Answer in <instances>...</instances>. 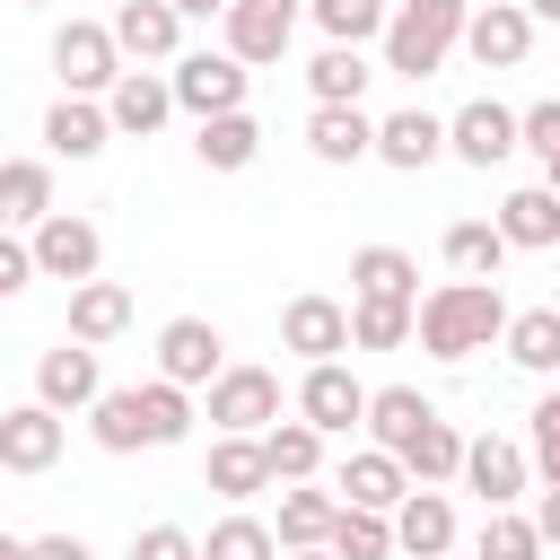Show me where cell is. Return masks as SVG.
I'll list each match as a JSON object with an SVG mask.
<instances>
[{
  "instance_id": "obj_5",
  "label": "cell",
  "mask_w": 560,
  "mask_h": 560,
  "mask_svg": "<svg viewBox=\"0 0 560 560\" xmlns=\"http://www.w3.org/2000/svg\"><path fill=\"white\" fill-rule=\"evenodd\" d=\"M245 88H254V61H236L228 44L175 61V105H184L192 122H210V114H245Z\"/></svg>"
},
{
  "instance_id": "obj_16",
  "label": "cell",
  "mask_w": 560,
  "mask_h": 560,
  "mask_svg": "<svg viewBox=\"0 0 560 560\" xmlns=\"http://www.w3.org/2000/svg\"><path fill=\"white\" fill-rule=\"evenodd\" d=\"M219 368H228V341H219L210 315H175V324H158V376H175V385H210Z\"/></svg>"
},
{
  "instance_id": "obj_22",
  "label": "cell",
  "mask_w": 560,
  "mask_h": 560,
  "mask_svg": "<svg viewBox=\"0 0 560 560\" xmlns=\"http://www.w3.org/2000/svg\"><path fill=\"white\" fill-rule=\"evenodd\" d=\"M105 140H122L114 114H105V96H61L44 114V149L52 158H105Z\"/></svg>"
},
{
  "instance_id": "obj_44",
  "label": "cell",
  "mask_w": 560,
  "mask_h": 560,
  "mask_svg": "<svg viewBox=\"0 0 560 560\" xmlns=\"http://www.w3.org/2000/svg\"><path fill=\"white\" fill-rule=\"evenodd\" d=\"M131 560H201V534H184V525H140V534H131Z\"/></svg>"
},
{
  "instance_id": "obj_38",
  "label": "cell",
  "mask_w": 560,
  "mask_h": 560,
  "mask_svg": "<svg viewBox=\"0 0 560 560\" xmlns=\"http://www.w3.org/2000/svg\"><path fill=\"white\" fill-rule=\"evenodd\" d=\"M464 446H472V438H455V420H429V429L402 446V464H411V481H438V490H446V481H464Z\"/></svg>"
},
{
  "instance_id": "obj_9",
  "label": "cell",
  "mask_w": 560,
  "mask_h": 560,
  "mask_svg": "<svg viewBox=\"0 0 560 560\" xmlns=\"http://www.w3.org/2000/svg\"><path fill=\"white\" fill-rule=\"evenodd\" d=\"M464 490H481V508H516V499L534 490V446L481 429V438L464 446Z\"/></svg>"
},
{
  "instance_id": "obj_2",
  "label": "cell",
  "mask_w": 560,
  "mask_h": 560,
  "mask_svg": "<svg viewBox=\"0 0 560 560\" xmlns=\"http://www.w3.org/2000/svg\"><path fill=\"white\" fill-rule=\"evenodd\" d=\"M464 26H472V0H402L394 26H385V70H402V79L446 70V52L464 44Z\"/></svg>"
},
{
  "instance_id": "obj_33",
  "label": "cell",
  "mask_w": 560,
  "mask_h": 560,
  "mask_svg": "<svg viewBox=\"0 0 560 560\" xmlns=\"http://www.w3.org/2000/svg\"><path fill=\"white\" fill-rule=\"evenodd\" d=\"M368 79H376V70H368V52H359V44H324V52L306 61L315 105H359V96H368Z\"/></svg>"
},
{
  "instance_id": "obj_30",
  "label": "cell",
  "mask_w": 560,
  "mask_h": 560,
  "mask_svg": "<svg viewBox=\"0 0 560 560\" xmlns=\"http://www.w3.org/2000/svg\"><path fill=\"white\" fill-rule=\"evenodd\" d=\"M114 332H131V289L122 280H79L70 289V341H114Z\"/></svg>"
},
{
  "instance_id": "obj_1",
  "label": "cell",
  "mask_w": 560,
  "mask_h": 560,
  "mask_svg": "<svg viewBox=\"0 0 560 560\" xmlns=\"http://www.w3.org/2000/svg\"><path fill=\"white\" fill-rule=\"evenodd\" d=\"M508 298H499V280H438L429 298H420V350L429 359H472V350H490V341H508Z\"/></svg>"
},
{
  "instance_id": "obj_8",
  "label": "cell",
  "mask_w": 560,
  "mask_h": 560,
  "mask_svg": "<svg viewBox=\"0 0 560 560\" xmlns=\"http://www.w3.org/2000/svg\"><path fill=\"white\" fill-rule=\"evenodd\" d=\"M368 402H376V385H359L341 359H315V368L298 376V411H306L324 438H350V429H368Z\"/></svg>"
},
{
  "instance_id": "obj_34",
  "label": "cell",
  "mask_w": 560,
  "mask_h": 560,
  "mask_svg": "<svg viewBox=\"0 0 560 560\" xmlns=\"http://www.w3.org/2000/svg\"><path fill=\"white\" fill-rule=\"evenodd\" d=\"M192 385H175V376H149L140 385V429H149V446H184L192 438Z\"/></svg>"
},
{
  "instance_id": "obj_31",
  "label": "cell",
  "mask_w": 560,
  "mask_h": 560,
  "mask_svg": "<svg viewBox=\"0 0 560 560\" xmlns=\"http://www.w3.org/2000/svg\"><path fill=\"white\" fill-rule=\"evenodd\" d=\"M429 420H438V402H429L420 385H376V402H368V438H376V446H394V455H402Z\"/></svg>"
},
{
  "instance_id": "obj_10",
  "label": "cell",
  "mask_w": 560,
  "mask_h": 560,
  "mask_svg": "<svg viewBox=\"0 0 560 560\" xmlns=\"http://www.w3.org/2000/svg\"><path fill=\"white\" fill-rule=\"evenodd\" d=\"M534 9L525 0H481L472 9V26H464V52L481 61V70H525V52H534Z\"/></svg>"
},
{
  "instance_id": "obj_24",
  "label": "cell",
  "mask_w": 560,
  "mask_h": 560,
  "mask_svg": "<svg viewBox=\"0 0 560 560\" xmlns=\"http://www.w3.org/2000/svg\"><path fill=\"white\" fill-rule=\"evenodd\" d=\"M332 525H341V490L280 481V551H315V542H332Z\"/></svg>"
},
{
  "instance_id": "obj_11",
  "label": "cell",
  "mask_w": 560,
  "mask_h": 560,
  "mask_svg": "<svg viewBox=\"0 0 560 560\" xmlns=\"http://www.w3.org/2000/svg\"><path fill=\"white\" fill-rule=\"evenodd\" d=\"M35 402H52L61 420L70 411H96L105 402V368H96V341H61L35 359Z\"/></svg>"
},
{
  "instance_id": "obj_49",
  "label": "cell",
  "mask_w": 560,
  "mask_h": 560,
  "mask_svg": "<svg viewBox=\"0 0 560 560\" xmlns=\"http://www.w3.org/2000/svg\"><path fill=\"white\" fill-rule=\"evenodd\" d=\"M175 9H184V18H228L236 0H175Z\"/></svg>"
},
{
  "instance_id": "obj_6",
  "label": "cell",
  "mask_w": 560,
  "mask_h": 560,
  "mask_svg": "<svg viewBox=\"0 0 560 560\" xmlns=\"http://www.w3.org/2000/svg\"><path fill=\"white\" fill-rule=\"evenodd\" d=\"M271 420H280V368H219L210 376V429L262 438Z\"/></svg>"
},
{
  "instance_id": "obj_18",
  "label": "cell",
  "mask_w": 560,
  "mask_h": 560,
  "mask_svg": "<svg viewBox=\"0 0 560 560\" xmlns=\"http://www.w3.org/2000/svg\"><path fill=\"white\" fill-rule=\"evenodd\" d=\"M35 262H44V280H96V262H105V236H96V219H70V210H52L44 228H35Z\"/></svg>"
},
{
  "instance_id": "obj_12",
  "label": "cell",
  "mask_w": 560,
  "mask_h": 560,
  "mask_svg": "<svg viewBox=\"0 0 560 560\" xmlns=\"http://www.w3.org/2000/svg\"><path fill=\"white\" fill-rule=\"evenodd\" d=\"M52 464H61V411H52V402H9V411H0V472L35 481V472H52Z\"/></svg>"
},
{
  "instance_id": "obj_51",
  "label": "cell",
  "mask_w": 560,
  "mask_h": 560,
  "mask_svg": "<svg viewBox=\"0 0 560 560\" xmlns=\"http://www.w3.org/2000/svg\"><path fill=\"white\" fill-rule=\"evenodd\" d=\"M280 560H341V551H332V542H315V551H280Z\"/></svg>"
},
{
  "instance_id": "obj_14",
  "label": "cell",
  "mask_w": 560,
  "mask_h": 560,
  "mask_svg": "<svg viewBox=\"0 0 560 560\" xmlns=\"http://www.w3.org/2000/svg\"><path fill=\"white\" fill-rule=\"evenodd\" d=\"M114 35H122V52L140 70H175L184 61V9L175 0H122L114 9Z\"/></svg>"
},
{
  "instance_id": "obj_35",
  "label": "cell",
  "mask_w": 560,
  "mask_h": 560,
  "mask_svg": "<svg viewBox=\"0 0 560 560\" xmlns=\"http://www.w3.org/2000/svg\"><path fill=\"white\" fill-rule=\"evenodd\" d=\"M262 446H271V472H280V481H315V472H324V429H315L306 411L271 420V429H262Z\"/></svg>"
},
{
  "instance_id": "obj_50",
  "label": "cell",
  "mask_w": 560,
  "mask_h": 560,
  "mask_svg": "<svg viewBox=\"0 0 560 560\" xmlns=\"http://www.w3.org/2000/svg\"><path fill=\"white\" fill-rule=\"evenodd\" d=\"M534 472H542V481L560 490V446H551V455H534Z\"/></svg>"
},
{
  "instance_id": "obj_15",
  "label": "cell",
  "mask_w": 560,
  "mask_h": 560,
  "mask_svg": "<svg viewBox=\"0 0 560 560\" xmlns=\"http://www.w3.org/2000/svg\"><path fill=\"white\" fill-rule=\"evenodd\" d=\"M105 114H114V131L122 140H149V131H166V114H184L175 105V70H122L114 79V96H105Z\"/></svg>"
},
{
  "instance_id": "obj_54",
  "label": "cell",
  "mask_w": 560,
  "mask_h": 560,
  "mask_svg": "<svg viewBox=\"0 0 560 560\" xmlns=\"http://www.w3.org/2000/svg\"><path fill=\"white\" fill-rule=\"evenodd\" d=\"M18 9H52V0H18Z\"/></svg>"
},
{
  "instance_id": "obj_41",
  "label": "cell",
  "mask_w": 560,
  "mask_h": 560,
  "mask_svg": "<svg viewBox=\"0 0 560 560\" xmlns=\"http://www.w3.org/2000/svg\"><path fill=\"white\" fill-rule=\"evenodd\" d=\"M332 551H341V560H394L402 542H394V516H385V508H350V499H341Z\"/></svg>"
},
{
  "instance_id": "obj_21",
  "label": "cell",
  "mask_w": 560,
  "mask_h": 560,
  "mask_svg": "<svg viewBox=\"0 0 560 560\" xmlns=\"http://www.w3.org/2000/svg\"><path fill=\"white\" fill-rule=\"evenodd\" d=\"M394 542H402V560H446V551H455V508H446L438 481H420V490L394 508Z\"/></svg>"
},
{
  "instance_id": "obj_42",
  "label": "cell",
  "mask_w": 560,
  "mask_h": 560,
  "mask_svg": "<svg viewBox=\"0 0 560 560\" xmlns=\"http://www.w3.org/2000/svg\"><path fill=\"white\" fill-rule=\"evenodd\" d=\"M350 332L359 350H402L420 332V306H385V298H350Z\"/></svg>"
},
{
  "instance_id": "obj_29",
  "label": "cell",
  "mask_w": 560,
  "mask_h": 560,
  "mask_svg": "<svg viewBox=\"0 0 560 560\" xmlns=\"http://www.w3.org/2000/svg\"><path fill=\"white\" fill-rule=\"evenodd\" d=\"M499 228H508L516 254H551V245H560V192H551V184H516V192L499 201Z\"/></svg>"
},
{
  "instance_id": "obj_17",
  "label": "cell",
  "mask_w": 560,
  "mask_h": 560,
  "mask_svg": "<svg viewBox=\"0 0 560 560\" xmlns=\"http://www.w3.org/2000/svg\"><path fill=\"white\" fill-rule=\"evenodd\" d=\"M332 490H341L350 508H385V516H394V508H402V499H411L420 481H411V464H402L394 446H359V455H341Z\"/></svg>"
},
{
  "instance_id": "obj_52",
  "label": "cell",
  "mask_w": 560,
  "mask_h": 560,
  "mask_svg": "<svg viewBox=\"0 0 560 560\" xmlns=\"http://www.w3.org/2000/svg\"><path fill=\"white\" fill-rule=\"evenodd\" d=\"M525 9H534V18H542V26H560V0H525Z\"/></svg>"
},
{
  "instance_id": "obj_37",
  "label": "cell",
  "mask_w": 560,
  "mask_h": 560,
  "mask_svg": "<svg viewBox=\"0 0 560 560\" xmlns=\"http://www.w3.org/2000/svg\"><path fill=\"white\" fill-rule=\"evenodd\" d=\"M88 438H96L105 455H140V446H149V429H140V385H105V402L88 411Z\"/></svg>"
},
{
  "instance_id": "obj_36",
  "label": "cell",
  "mask_w": 560,
  "mask_h": 560,
  "mask_svg": "<svg viewBox=\"0 0 560 560\" xmlns=\"http://www.w3.org/2000/svg\"><path fill=\"white\" fill-rule=\"evenodd\" d=\"M306 18L324 26V44H385L394 0H306Z\"/></svg>"
},
{
  "instance_id": "obj_23",
  "label": "cell",
  "mask_w": 560,
  "mask_h": 560,
  "mask_svg": "<svg viewBox=\"0 0 560 560\" xmlns=\"http://www.w3.org/2000/svg\"><path fill=\"white\" fill-rule=\"evenodd\" d=\"M306 149L324 166H359V158H376V114L368 105H315L306 114Z\"/></svg>"
},
{
  "instance_id": "obj_3",
  "label": "cell",
  "mask_w": 560,
  "mask_h": 560,
  "mask_svg": "<svg viewBox=\"0 0 560 560\" xmlns=\"http://www.w3.org/2000/svg\"><path fill=\"white\" fill-rule=\"evenodd\" d=\"M122 70H131V52H122L114 18H70V26H52V79H61V96H114Z\"/></svg>"
},
{
  "instance_id": "obj_28",
  "label": "cell",
  "mask_w": 560,
  "mask_h": 560,
  "mask_svg": "<svg viewBox=\"0 0 560 560\" xmlns=\"http://www.w3.org/2000/svg\"><path fill=\"white\" fill-rule=\"evenodd\" d=\"M438 254H446V271H455V280H499V262H508L516 245H508V228H499V219H455V228L438 236Z\"/></svg>"
},
{
  "instance_id": "obj_27",
  "label": "cell",
  "mask_w": 560,
  "mask_h": 560,
  "mask_svg": "<svg viewBox=\"0 0 560 560\" xmlns=\"http://www.w3.org/2000/svg\"><path fill=\"white\" fill-rule=\"evenodd\" d=\"M0 219H9L18 236H35V228L52 219V158H9V166H0Z\"/></svg>"
},
{
  "instance_id": "obj_53",
  "label": "cell",
  "mask_w": 560,
  "mask_h": 560,
  "mask_svg": "<svg viewBox=\"0 0 560 560\" xmlns=\"http://www.w3.org/2000/svg\"><path fill=\"white\" fill-rule=\"evenodd\" d=\"M542 184H551V192H560V158H551V166H542Z\"/></svg>"
},
{
  "instance_id": "obj_43",
  "label": "cell",
  "mask_w": 560,
  "mask_h": 560,
  "mask_svg": "<svg viewBox=\"0 0 560 560\" xmlns=\"http://www.w3.org/2000/svg\"><path fill=\"white\" fill-rule=\"evenodd\" d=\"M44 280V262H35V236H0V298H26Z\"/></svg>"
},
{
  "instance_id": "obj_4",
  "label": "cell",
  "mask_w": 560,
  "mask_h": 560,
  "mask_svg": "<svg viewBox=\"0 0 560 560\" xmlns=\"http://www.w3.org/2000/svg\"><path fill=\"white\" fill-rule=\"evenodd\" d=\"M525 149V114L516 105H499V96H472V105H455L446 114V158H464V166H508Z\"/></svg>"
},
{
  "instance_id": "obj_46",
  "label": "cell",
  "mask_w": 560,
  "mask_h": 560,
  "mask_svg": "<svg viewBox=\"0 0 560 560\" xmlns=\"http://www.w3.org/2000/svg\"><path fill=\"white\" fill-rule=\"evenodd\" d=\"M525 420H534V455H551V446H560V394H542Z\"/></svg>"
},
{
  "instance_id": "obj_19",
  "label": "cell",
  "mask_w": 560,
  "mask_h": 560,
  "mask_svg": "<svg viewBox=\"0 0 560 560\" xmlns=\"http://www.w3.org/2000/svg\"><path fill=\"white\" fill-rule=\"evenodd\" d=\"M376 158H385L394 175H420V166H438V158H446V114H429V105H402V114H385V122H376Z\"/></svg>"
},
{
  "instance_id": "obj_48",
  "label": "cell",
  "mask_w": 560,
  "mask_h": 560,
  "mask_svg": "<svg viewBox=\"0 0 560 560\" xmlns=\"http://www.w3.org/2000/svg\"><path fill=\"white\" fill-rule=\"evenodd\" d=\"M534 525H542V542L560 551V490H551V481H542V499H534Z\"/></svg>"
},
{
  "instance_id": "obj_7",
  "label": "cell",
  "mask_w": 560,
  "mask_h": 560,
  "mask_svg": "<svg viewBox=\"0 0 560 560\" xmlns=\"http://www.w3.org/2000/svg\"><path fill=\"white\" fill-rule=\"evenodd\" d=\"M280 350H298L306 368H315V359H341V350H359V332H350V306H341V298H324V289H298V298L280 306Z\"/></svg>"
},
{
  "instance_id": "obj_20",
  "label": "cell",
  "mask_w": 560,
  "mask_h": 560,
  "mask_svg": "<svg viewBox=\"0 0 560 560\" xmlns=\"http://www.w3.org/2000/svg\"><path fill=\"white\" fill-rule=\"evenodd\" d=\"M280 472H271V446L262 438H210V464H201V490H219V499H262Z\"/></svg>"
},
{
  "instance_id": "obj_25",
  "label": "cell",
  "mask_w": 560,
  "mask_h": 560,
  "mask_svg": "<svg viewBox=\"0 0 560 560\" xmlns=\"http://www.w3.org/2000/svg\"><path fill=\"white\" fill-rule=\"evenodd\" d=\"M350 298H385V306H420V262L402 245H359L350 254Z\"/></svg>"
},
{
  "instance_id": "obj_13",
  "label": "cell",
  "mask_w": 560,
  "mask_h": 560,
  "mask_svg": "<svg viewBox=\"0 0 560 560\" xmlns=\"http://www.w3.org/2000/svg\"><path fill=\"white\" fill-rule=\"evenodd\" d=\"M298 9H306V0H236V9L219 18V44H228L236 61H254V70H262V61H280V52H289Z\"/></svg>"
},
{
  "instance_id": "obj_26",
  "label": "cell",
  "mask_w": 560,
  "mask_h": 560,
  "mask_svg": "<svg viewBox=\"0 0 560 560\" xmlns=\"http://www.w3.org/2000/svg\"><path fill=\"white\" fill-rule=\"evenodd\" d=\"M192 158L210 175H245L262 158V122L254 114H210V122H192Z\"/></svg>"
},
{
  "instance_id": "obj_40",
  "label": "cell",
  "mask_w": 560,
  "mask_h": 560,
  "mask_svg": "<svg viewBox=\"0 0 560 560\" xmlns=\"http://www.w3.org/2000/svg\"><path fill=\"white\" fill-rule=\"evenodd\" d=\"M201 560H280V525H262V516H219L210 534H201Z\"/></svg>"
},
{
  "instance_id": "obj_55",
  "label": "cell",
  "mask_w": 560,
  "mask_h": 560,
  "mask_svg": "<svg viewBox=\"0 0 560 560\" xmlns=\"http://www.w3.org/2000/svg\"><path fill=\"white\" fill-rule=\"evenodd\" d=\"M394 9H402V0H394Z\"/></svg>"
},
{
  "instance_id": "obj_56",
  "label": "cell",
  "mask_w": 560,
  "mask_h": 560,
  "mask_svg": "<svg viewBox=\"0 0 560 560\" xmlns=\"http://www.w3.org/2000/svg\"><path fill=\"white\" fill-rule=\"evenodd\" d=\"M446 560H455V551H446Z\"/></svg>"
},
{
  "instance_id": "obj_47",
  "label": "cell",
  "mask_w": 560,
  "mask_h": 560,
  "mask_svg": "<svg viewBox=\"0 0 560 560\" xmlns=\"http://www.w3.org/2000/svg\"><path fill=\"white\" fill-rule=\"evenodd\" d=\"M35 560H96L79 534H35Z\"/></svg>"
},
{
  "instance_id": "obj_45",
  "label": "cell",
  "mask_w": 560,
  "mask_h": 560,
  "mask_svg": "<svg viewBox=\"0 0 560 560\" xmlns=\"http://www.w3.org/2000/svg\"><path fill=\"white\" fill-rule=\"evenodd\" d=\"M525 149H534L542 166L560 158V96H534V105H525Z\"/></svg>"
},
{
  "instance_id": "obj_32",
  "label": "cell",
  "mask_w": 560,
  "mask_h": 560,
  "mask_svg": "<svg viewBox=\"0 0 560 560\" xmlns=\"http://www.w3.org/2000/svg\"><path fill=\"white\" fill-rule=\"evenodd\" d=\"M499 350H508L525 376H560V306H516Z\"/></svg>"
},
{
  "instance_id": "obj_39",
  "label": "cell",
  "mask_w": 560,
  "mask_h": 560,
  "mask_svg": "<svg viewBox=\"0 0 560 560\" xmlns=\"http://www.w3.org/2000/svg\"><path fill=\"white\" fill-rule=\"evenodd\" d=\"M551 542H542V525L525 516V508H490L481 516V542H472V560H542Z\"/></svg>"
}]
</instances>
